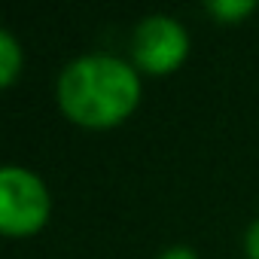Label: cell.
Here are the masks:
<instances>
[{"instance_id":"obj_5","label":"cell","mask_w":259,"mask_h":259,"mask_svg":"<svg viewBox=\"0 0 259 259\" xmlns=\"http://www.w3.org/2000/svg\"><path fill=\"white\" fill-rule=\"evenodd\" d=\"M256 0H207V13L217 19V22H226V25H235L247 16L256 13Z\"/></svg>"},{"instance_id":"obj_7","label":"cell","mask_w":259,"mask_h":259,"mask_svg":"<svg viewBox=\"0 0 259 259\" xmlns=\"http://www.w3.org/2000/svg\"><path fill=\"white\" fill-rule=\"evenodd\" d=\"M159 259H198V253H195L192 247H186V244H174V247L162 250Z\"/></svg>"},{"instance_id":"obj_2","label":"cell","mask_w":259,"mask_h":259,"mask_svg":"<svg viewBox=\"0 0 259 259\" xmlns=\"http://www.w3.org/2000/svg\"><path fill=\"white\" fill-rule=\"evenodd\" d=\"M52 195L46 180L22 165L0 168V232L10 238H28L49 223Z\"/></svg>"},{"instance_id":"obj_6","label":"cell","mask_w":259,"mask_h":259,"mask_svg":"<svg viewBox=\"0 0 259 259\" xmlns=\"http://www.w3.org/2000/svg\"><path fill=\"white\" fill-rule=\"evenodd\" d=\"M244 250H247V259H259V217L244 232Z\"/></svg>"},{"instance_id":"obj_3","label":"cell","mask_w":259,"mask_h":259,"mask_svg":"<svg viewBox=\"0 0 259 259\" xmlns=\"http://www.w3.org/2000/svg\"><path fill=\"white\" fill-rule=\"evenodd\" d=\"M189 55V31L165 13L144 16L132 34V64L141 73L165 76L177 70Z\"/></svg>"},{"instance_id":"obj_4","label":"cell","mask_w":259,"mask_h":259,"mask_svg":"<svg viewBox=\"0 0 259 259\" xmlns=\"http://www.w3.org/2000/svg\"><path fill=\"white\" fill-rule=\"evenodd\" d=\"M22 67H25L22 43H19V37H16L10 28H4V31H0V85L10 89V85L19 79Z\"/></svg>"},{"instance_id":"obj_1","label":"cell","mask_w":259,"mask_h":259,"mask_svg":"<svg viewBox=\"0 0 259 259\" xmlns=\"http://www.w3.org/2000/svg\"><path fill=\"white\" fill-rule=\"evenodd\" d=\"M55 95L73 125L104 132L141 104V70L113 52H82L61 67Z\"/></svg>"}]
</instances>
